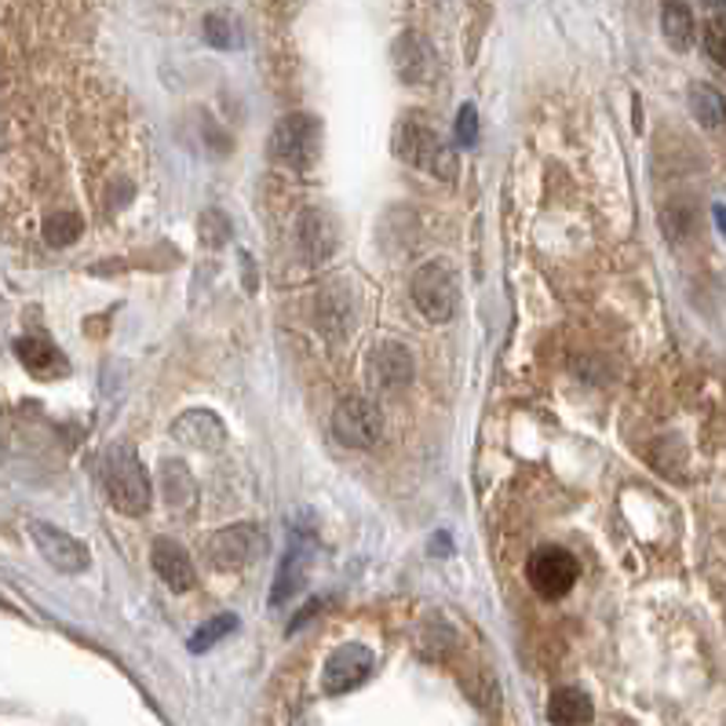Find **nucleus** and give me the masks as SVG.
Here are the masks:
<instances>
[{"instance_id": "nucleus-18", "label": "nucleus", "mask_w": 726, "mask_h": 726, "mask_svg": "<svg viewBox=\"0 0 726 726\" xmlns=\"http://www.w3.org/2000/svg\"><path fill=\"white\" fill-rule=\"evenodd\" d=\"M307 552H311V544L292 541L289 555L281 558L278 577H274V588H270V602H274V606H281L285 599H292V595L300 591V585H303V569H307Z\"/></svg>"}, {"instance_id": "nucleus-4", "label": "nucleus", "mask_w": 726, "mask_h": 726, "mask_svg": "<svg viewBox=\"0 0 726 726\" xmlns=\"http://www.w3.org/2000/svg\"><path fill=\"white\" fill-rule=\"evenodd\" d=\"M395 153H398L402 161L416 164V169L435 172L438 180H453V175H457V153H453V147L442 142V136H438L435 128L424 125V121L398 125Z\"/></svg>"}, {"instance_id": "nucleus-21", "label": "nucleus", "mask_w": 726, "mask_h": 726, "mask_svg": "<svg viewBox=\"0 0 726 726\" xmlns=\"http://www.w3.org/2000/svg\"><path fill=\"white\" fill-rule=\"evenodd\" d=\"M231 632H237V617H234V613H220V617H212V621H205L194 636H190V653H205V650H212L220 639H227Z\"/></svg>"}, {"instance_id": "nucleus-25", "label": "nucleus", "mask_w": 726, "mask_h": 726, "mask_svg": "<svg viewBox=\"0 0 726 726\" xmlns=\"http://www.w3.org/2000/svg\"><path fill=\"white\" fill-rule=\"evenodd\" d=\"M321 610V599H311L307 602V610L300 613V617H292V624H289V632H296V628H303V621H311V617Z\"/></svg>"}, {"instance_id": "nucleus-26", "label": "nucleus", "mask_w": 726, "mask_h": 726, "mask_svg": "<svg viewBox=\"0 0 726 726\" xmlns=\"http://www.w3.org/2000/svg\"><path fill=\"white\" fill-rule=\"evenodd\" d=\"M712 220H716L719 234L726 237V205H712Z\"/></svg>"}, {"instance_id": "nucleus-1", "label": "nucleus", "mask_w": 726, "mask_h": 726, "mask_svg": "<svg viewBox=\"0 0 726 726\" xmlns=\"http://www.w3.org/2000/svg\"><path fill=\"white\" fill-rule=\"evenodd\" d=\"M99 482L110 504L121 511V515H147L150 508V479L142 471L139 457L128 446H110L103 453L99 463Z\"/></svg>"}, {"instance_id": "nucleus-3", "label": "nucleus", "mask_w": 726, "mask_h": 726, "mask_svg": "<svg viewBox=\"0 0 726 726\" xmlns=\"http://www.w3.org/2000/svg\"><path fill=\"white\" fill-rule=\"evenodd\" d=\"M321 153V121L314 114H285L270 132V158L285 169H314Z\"/></svg>"}, {"instance_id": "nucleus-6", "label": "nucleus", "mask_w": 726, "mask_h": 726, "mask_svg": "<svg viewBox=\"0 0 726 726\" xmlns=\"http://www.w3.org/2000/svg\"><path fill=\"white\" fill-rule=\"evenodd\" d=\"M332 435L348 449H373L384 438V413L369 398H343L332 413Z\"/></svg>"}, {"instance_id": "nucleus-16", "label": "nucleus", "mask_w": 726, "mask_h": 726, "mask_svg": "<svg viewBox=\"0 0 726 726\" xmlns=\"http://www.w3.org/2000/svg\"><path fill=\"white\" fill-rule=\"evenodd\" d=\"M354 321V296L348 285H329L325 292L318 296V325L329 337H343Z\"/></svg>"}, {"instance_id": "nucleus-17", "label": "nucleus", "mask_w": 726, "mask_h": 726, "mask_svg": "<svg viewBox=\"0 0 726 726\" xmlns=\"http://www.w3.org/2000/svg\"><path fill=\"white\" fill-rule=\"evenodd\" d=\"M591 716H595L591 697L577 686L555 690L552 701H547V719H552V726H588Z\"/></svg>"}, {"instance_id": "nucleus-22", "label": "nucleus", "mask_w": 726, "mask_h": 726, "mask_svg": "<svg viewBox=\"0 0 726 726\" xmlns=\"http://www.w3.org/2000/svg\"><path fill=\"white\" fill-rule=\"evenodd\" d=\"M705 52H708L712 63L726 66V15L708 19V26H705Z\"/></svg>"}, {"instance_id": "nucleus-2", "label": "nucleus", "mask_w": 726, "mask_h": 726, "mask_svg": "<svg viewBox=\"0 0 726 726\" xmlns=\"http://www.w3.org/2000/svg\"><path fill=\"white\" fill-rule=\"evenodd\" d=\"M409 292H413L416 311H420L427 321H435V325L453 321L460 311V278L446 259H431V264L416 267Z\"/></svg>"}, {"instance_id": "nucleus-8", "label": "nucleus", "mask_w": 726, "mask_h": 726, "mask_svg": "<svg viewBox=\"0 0 726 726\" xmlns=\"http://www.w3.org/2000/svg\"><path fill=\"white\" fill-rule=\"evenodd\" d=\"M526 577L541 599H563V595L577 585L580 566L566 547H541V552L530 555Z\"/></svg>"}, {"instance_id": "nucleus-14", "label": "nucleus", "mask_w": 726, "mask_h": 726, "mask_svg": "<svg viewBox=\"0 0 726 726\" xmlns=\"http://www.w3.org/2000/svg\"><path fill=\"white\" fill-rule=\"evenodd\" d=\"M172 438L194 449H216L223 446V420L209 409H190L172 424Z\"/></svg>"}, {"instance_id": "nucleus-7", "label": "nucleus", "mask_w": 726, "mask_h": 726, "mask_svg": "<svg viewBox=\"0 0 726 726\" xmlns=\"http://www.w3.org/2000/svg\"><path fill=\"white\" fill-rule=\"evenodd\" d=\"M26 530H30V541L41 552V558L52 569H58V574H85V569L92 566L88 547L77 537H70L66 530H58V526H52V522H41V519L26 522Z\"/></svg>"}, {"instance_id": "nucleus-20", "label": "nucleus", "mask_w": 726, "mask_h": 726, "mask_svg": "<svg viewBox=\"0 0 726 726\" xmlns=\"http://www.w3.org/2000/svg\"><path fill=\"white\" fill-rule=\"evenodd\" d=\"M661 33L675 52H690V44H694V11H690L686 0H664Z\"/></svg>"}, {"instance_id": "nucleus-24", "label": "nucleus", "mask_w": 726, "mask_h": 726, "mask_svg": "<svg viewBox=\"0 0 726 726\" xmlns=\"http://www.w3.org/2000/svg\"><path fill=\"white\" fill-rule=\"evenodd\" d=\"M474 139H479V114H474L471 103H463L457 114V142L460 147H471Z\"/></svg>"}, {"instance_id": "nucleus-19", "label": "nucleus", "mask_w": 726, "mask_h": 726, "mask_svg": "<svg viewBox=\"0 0 726 726\" xmlns=\"http://www.w3.org/2000/svg\"><path fill=\"white\" fill-rule=\"evenodd\" d=\"M686 103H690V114H694V121L701 128H723L726 125V95L716 85H705V81L690 85Z\"/></svg>"}, {"instance_id": "nucleus-11", "label": "nucleus", "mask_w": 726, "mask_h": 726, "mask_svg": "<svg viewBox=\"0 0 726 726\" xmlns=\"http://www.w3.org/2000/svg\"><path fill=\"white\" fill-rule=\"evenodd\" d=\"M369 380L380 395H402L413 384V354L395 340H384L369 359Z\"/></svg>"}, {"instance_id": "nucleus-13", "label": "nucleus", "mask_w": 726, "mask_h": 726, "mask_svg": "<svg viewBox=\"0 0 726 726\" xmlns=\"http://www.w3.org/2000/svg\"><path fill=\"white\" fill-rule=\"evenodd\" d=\"M296 242H300L303 256L311 259V264H321V259H329L332 253H337L340 231L321 209H307L300 223H296Z\"/></svg>"}, {"instance_id": "nucleus-12", "label": "nucleus", "mask_w": 726, "mask_h": 726, "mask_svg": "<svg viewBox=\"0 0 726 726\" xmlns=\"http://www.w3.org/2000/svg\"><path fill=\"white\" fill-rule=\"evenodd\" d=\"M150 563H153V574H158L172 591H190V588L197 585L194 558L186 555V547H180V544L169 541V537H158V541H153Z\"/></svg>"}, {"instance_id": "nucleus-23", "label": "nucleus", "mask_w": 726, "mask_h": 726, "mask_svg": "<svg viewBox=\"0 0 726 726\" xmlns=\"http://www.w3.org/2000/svg\"><path fill=\"white\" fill-rule=\"evenodd\" d=\"M205 41L212 47H220V52H231L234 47V26L227 15H209L205 19Z\"/></svg>"}, {"instance_id": "nucleus-27", "label": "nucleus", "mask_w": 726, "mask_h": 726, "mask_svg": "<svg viewBox=\"0 0 726 726\" xmlns=\"http://www.w3.org/2000/svg\"><path fill=\"white\" fill-rule=\"evenodd\" d=\"M708 8H726V0H705Z\"/></svg>"}, {"instance_id": "nucleus-28", "label": "nucleus", "mask_w": 726, "mask_h": 726, "mask_svg": "<svg viewBox=\"0 0 726 726\" xmlns=\"http://www.w3.org/2000/svg\"><path fill=\"white\" fill-rule=\"evenodd\" d=\"M435 4H438V0H435Z\"/></svg>"}, {"instance_id": "nucleus-9", "label": "nucleus", "mask_w": 726, "mask_h": 726, "mask_svg": "<svg viewBox=\"0 0 726 726\" xmlns=\"http://www.w3.org/2000/svg\"><path fill=\"white\" fill-rule=\"evenodd\" d=\"M373 672V650L362 642H343L340 650L329 653L325 669H321V690L325 694H348V690L362 686Z\"/></svg>"}, {"instance_id": "nucleus-15", "label": "nucleus", "mask_w": 726, "mask_h": 726, "mask_svg": "<svg viewBox=\"0 0 726 726\" xmlns=\"http://www.w3.org/2000/svg\"><path fill=\"white\" fill-rule=\"evenodd\" d=\"M15 359L30 369V376L38 380H55L66 373V359L55 343H47L41 337H22L15 340Z\"/></svg>"}, {"instance_id": "nucleus-10", "label": "nucleus", "mask_w": 726, "mask_h": 726, "mask_svg": "<svg viewBox=\"0 0 726 726\" xmlns=\"http://www.w3.org/2000/svg\"><path fill=\"white\" fill-rule=\"evenodd\" d=\"M391 63L406 85H435L438 81V52L424 33H402L391 47Z\"/></svg>"}, {"instance_id": "nucleus-5", "label": "nucleus", "mask_w": 726, "mask_h": 726, "mask_svg": "<svg viewBox=\"0 0 726 726\" xmlns=\"http://www.w3.org/2000/svg\"><path fill=\"white\" fill-rule=\"evenodd\" d=\"M259 552H264V530L256 522H237V526L216 530L201 544V558L220 574H234V569L248 566Z\"/></svg>"}]
</instances>
